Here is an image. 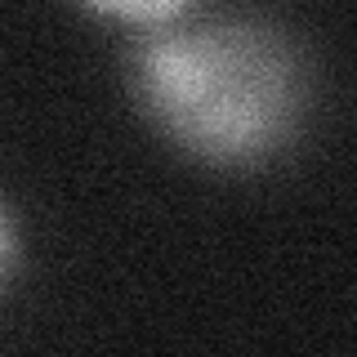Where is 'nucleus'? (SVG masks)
Returning <instances> with one entry per match:
<instances>
[{
    "label": "nucleus",
    "mask_w": 357,
    "mask_h": 357,
    "mask_svg": "<svg viewBox=\"0 0 357 357\" xmlns=\"http://www.w3.org/2000/svg\"><path fill=\"white\" fill-rule=\"evenodd\" d=\"M81 5L85 14L103 18V22H116V27H156V22H170V18H183L192 14L201 0H72Z\"/></svg>",
    "instance_id": "nucleus-2"
},
{
    "label": "nucleus",
    "mask_w": 357,
    "mask_h": 357,
    "mask_svg": "<svg viewBox=\"0 0 357 357\" xmlns=\"http://www.w3.org/2000/svg\"><path fill=\"white\" fill-rule=\"evenodd\" d=\"M126 94L178 156L219 174H250L304 143L317 72L286 22L245 9L183 14L130 31Z\"/></svg>",
    "instance_id": "nucleus-1"
},
{
    "label": "nucleus",
    "mask_w": 357,
    "mask_h": 357,
    "mask_svg": "<svg viewBox=\"0 0 357 357\" xmlns=\"http://www.w3.org/2000/svg\"><path fill=\"white\" fill-rule=\"evenodd\" d=\"M18 268H22V228H18L14 206L0 197V304H5V295L14 290Z\"/></svg>",
    "instance_id": "nucleus-3"
}]
</instances>
